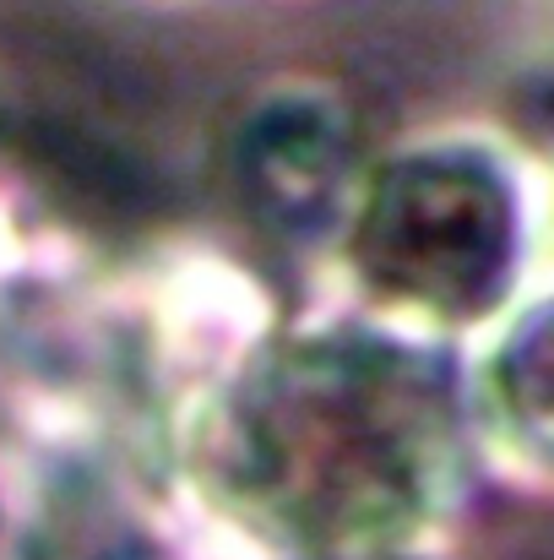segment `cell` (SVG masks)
I'll list each match as a JSON object with an SVG mask.
<instances>
[{
  "mask_svg": "<svg viewBox=\"0 0 554 560\" xmlns=\"http://www.w3.org/2000/svg\"><path fill=\"white\" fill-rule=\"evenodd\" d=\"M228 180L250 223L278 240L338 229L365 180L354 104L321 82L267 88L234 126Z\"/></svg>",
  "mask_w": 554,
  "mask_h": 560,
  "instance_id": "3957f363",
  "label": "cell"
},
{
  "mask_svg": "<svg viewBox=\"0 0 554 560\" xmlns=\"http://www.w3.org/2000/svg\"><path fill=\"white\" fill-rule=\"evenodd\" d=\"M473 408L511 457L554 474V289L506 316L479 365Z\"/></svg>",
  "mask_w": 554,
  "mask_h": 560,
  "instance_id": "277c9868",
  "label": "cell"
},
{
  "mask_svg": "<svg viewBox=\"0 0 554 560\" xmlns=\"http://www.w3.org/2000/svg\"><path fill=\"white\" fill-rule=\"evenodd\" d=\"M185 468L223 523L278 556H402L462 490V381L429 338L386 322L283 327L207 386Z\"/></svg>",
  "mask_w": 554,
  "mask_h": 560,
  "instance_id": "6da1fadb",
  "label": "cell"
},
{
  "mask_svg": "<svg viewBox=\"0 0 554 560\" xmlns=\"http://www.w3.org/2000/svg\"><path fill=\"white\" fill-rule=\"evenodd\" d=\"M343 261L369 311L413 338L495 322L528 267V196L484 142H413L369 170Z\"/></svg>",
  "mask_w": 554,
  "mask_h": 560,
  "instance_id": "7a4b0ae2",
  "label": "cell"
},
{
  "mask_svg": "<svg viewBox=\"0 0 554 560\" xmlns=\"http://www.w3.org/2000/svg\"><path fill=\"white\" fill-rule=\"evenodd\" d=\"M380 560H408V556H380Z\"/></svg>",
  "mask_w": 554,
  "mask_h": 560,
  "instance_id": "8992f818",
  "label": "cell"
},
{
  "mask_svg": "<svg viewBox=\"0 0 554 560\" xmlns=\"http://www.w3.org/2000/svg\"><path fill=\"white\" fill-rule=\"evenodd\" d=\"M544 115H550V131H554V82H550V93H544Z\"/></svg>",
  "mask_w": 554,
  "mask_h": 560,
  "instance_id": "5b68a950",
  "label": "cell"
}]
</instances>
